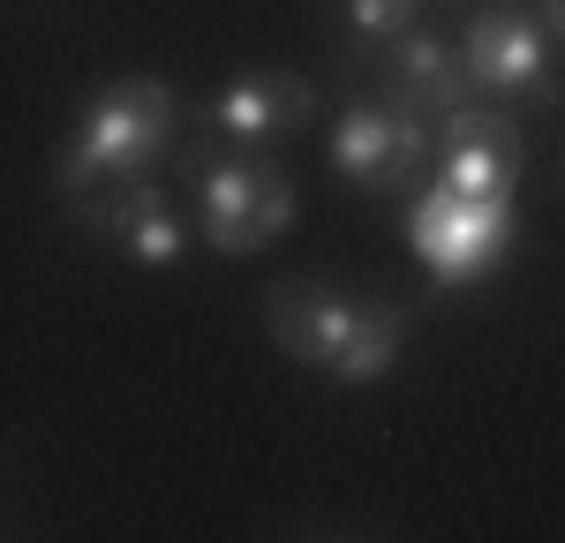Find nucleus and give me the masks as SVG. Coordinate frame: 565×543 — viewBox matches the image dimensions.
<instances>
[{
	"mask_svg": "<svg viewBox=\"0 0 565 543\" xmlns=\"http://www.w3.org/2000/svg\"><path fill=\"white\" fill-rule=\"evenodd\" d=\"M181 129V98L167 76H114L84 106V121L68 129L61 159H53V189L76 204L106 181H129V174H151L167 159V143Z\"/></svg>",
	"mask_w": 565,
	"mask_h": 543,
	"instance_id": "1",
	"label": "nucleus"
},
{
	"mask_svg": "<svg viewBox=\"0 0 565 543\" xmlns=\"http://www.w3.org/2000/svg\"><path fill=\"white\" fill-rule=\"evenodd\" d=\"M189 189H196V220L218 257H257L264 242L295 226V174L279 159H257L249 143H218V151L196 143Z\"/></svg>",
	"mask_w": 565,
	"mask_h": 543,
	"instance_id": "2",
	"label": "nucleus"
},
{
	"mask_svg": "<svg viewBox=\"0 0 565 543\" xmlns=\"http://www.w3.org/2000/svg\"><path fill=\"white\" fill-rule=\"evenodd\" d=\"M521 242V212L513 196H460L445 181H423L407 196V249L430 265V279L445 287H476L513 257Z\"/></svg>",
	"mask_w": 565,
	"mask_h": 543,
	"instance_id": "3",
	"label": "nucleus"
},
{
	"mask_svg": "<svg viewBox=\"0 0 565 543\" xmlns=\"http://www.w3.org/2000/svg\"><path fill=\"white\" fill-rule=\"evenodd\" d=\"M332 174L370 189V196H415L430 181V151H437V121L430 114H407L385 98H354L332 121Z\"/></svg>",
	"mask_w": 565,
	"mask_h": 543,
	"instance_id": "4",
	"label": "nucleus"
},
{
	"mask_svg": "<svg viewBox=\"0 0 565 543\" xmlns=\"http://www.w3.org/2000/svg\"><path fill=\"white\" fill-rule=\"evenodd\" d=\"M527 174V136L505 106H452L437 121V151H430V181L460 189V196H521Z\"/></svg>",
	"mask_w": 565,
	"mask_h": 543,
	"instance_id": "5",
	"label": "nucleus"
},
{
	"mask_svg": "<svg viewBox=\"0 0 565 543\" xmlns=\"http://www.w3.org/2000/svg\"><path fill=\"white\" fill-rule=\"evenodd\" d=\"M468 91H498V98H551V39L527 23L521 0H490L468 15V31L452 39Z\"/></svg>",
	"mask_w": 565,
	"mask_h": 543,
	"instance_id": "6",
	"label": "nucleus"
},
{
	"mask_svg": "<svg viewBox=\"0 0 565 543\" xmlns=\"http://www.w3.org/2000/svg\"><path fill=\"white\" fill-rule=\"evenodd\" d=\"M76 220L90 226V234H106L129 265L143 272H167L181 265V249H189V226L174 220V204H167V189L151 174H129V181H106V189H90V196H76L68 204Z\"/></svg>",
	"mask_w": 565,
	"mask_h": 543,
	"instance_id": "7",
	"label": "nucleus"
},
{
	"mask_svg": "<svg viewBox=\"0 0 565 543\" xmlns=\"http://www.w3.org/2000/svg\"><path fill=\"white\" fill-rule=\"evenodd\" d=\"M370 53H377V91H385V106H407V114L445 121L452 106H468V98H476V91H468V68H460V53H452L445 31L407 23V31L377 39Z\"/></svg>",
	"mask_w": 565,
	"mask_h": 543,
	"instance_id": "8",
	"label": "nucleus"
},
{
	"mask_svg": "<svg viewBox=\"0 0 565 543\" xmlns=\"http://www.w3.org/2000/svg\"><path fill=\"white\" fill-rule=\"evenodd\" d=\"M204 121H212L226 143H279V136H295L317 121V84L295 76V68H249V76H234V84L212 91V106H204Z\"/></svg>",
	"mask_w": 565,
	"mask_h": 543,
	"instance_id": "9",
	"label": "nucleus"
},
{
	"mask_svg": "<svg viewBox=\"0 0 565 543\" xmlns=\"http://www.w3.org/2000/svg\"><path fill=\"white\" fill-rule=\"evenodd\" d=\"M264 324H271V340H279L287 362L324 370V362L340 355L348 324H354V295L324 287V279H279V287L264 295Z\"/></svg>",
	"mask_w": 565,
	"mask_h": 543,
	"instance_id": "10",
	"label": "nucleus"
},
{
	"mask_svg": "<svg viewBox=\"0 0 565 543\" xmlns=\"http://www.w3.org/2000/svg\"><path fill=\"white\" fill-rule=\"evenodd\" d=\"M399 348H407V310L399 302H354L348 340H340V355L324 362V370L340 385H377V377H392Z\"/></svg>",
	"mask_w": 565,
	"mask_h": 543,
	"instance_id": "11",
	"label": "nucleus"
},
{
	"mask_svg": "<svg viewBox=\"0 0 565 543\" xmlns=\"http://www.w3.org/2000/svg\"><path fill=\"white\" fill-rule=\"evenodd\" d=\"M340 15H348L354 45H377L392 31H407L415 15H423V0H340Z\"/></svg>",
	"mask_w": 565,
	"mask_h": 543,
	"instance_id": "12",
	"label": "nucleus"
},
{
	"mask_svg": "<svg viewBox=\"0 0 565 543\" xmlns=\"http://www.w3.org/2000/svg\"><path fill=\"white\" fill-rule=\"evenodd\" d=\"M521 8H527V23H535V31H543L551 45L565 39V0H521Z\"/></svg>",
	"mask_w": 565,
	"mask_h": 543,
	"instance_id": "13",
	"label": "nucleus"
}]
</instances>
